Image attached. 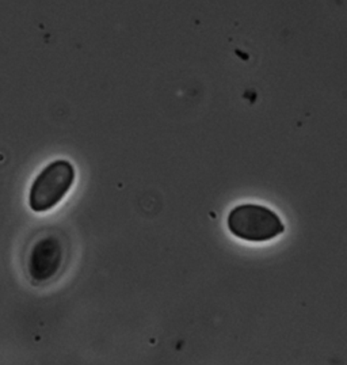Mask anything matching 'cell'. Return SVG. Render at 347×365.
I'll return each instance as SVG.
<instances>
[{"instance_id":"7a4b0ae2","label":"cell","mask_w":347,"mask_h":365,"mask_svg":"<svg viewBox=\"0 0 347 365\" xmlns=\"http://www.w3.org/2000/svg\"><path fill=\"white\" fill-rule=\"evenodd\" d=\"M75 177V168L68 160L51 162L31 183L29 192L30 208L37 213L53 210L68 195Z\"/></svg>"},{"instance_id":"3957f363","label":"cell","mask_w":347,"mask_h":365,"mask_svg":"<svg viewBox=\"0 0 347 365\" xmlns=\"http://www.w3.org/2000/svg\"><path fill=\"white\" fill-rule=\"evenodd\" d=\"M64 245L53 235L40 238L31 247L28 258V273L34 284L53 280L64 265Z\"/></svg>"},{"instance_id":"6da1fadb","label":"cell","mask_w":347,"mask_h":365,"mask_svg":"<svg viewBox=\"0 0 347 365\" xmlns=\"http://www.w3.org/2000/svg\"><path fill=\"white\" fill-rule=\"evenodd\" d=\"M227 227L237 238L262 243L278 238L285 225L276 212L259 204H240L228 213Z\"/></svg>"}]
</instances>
